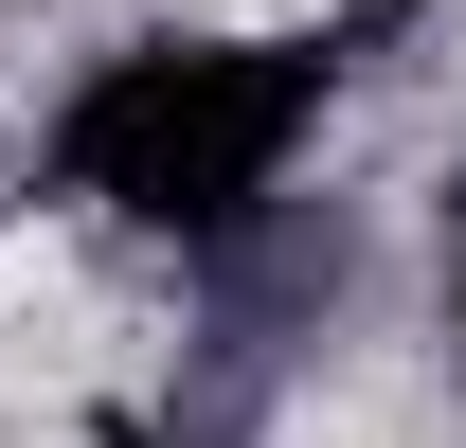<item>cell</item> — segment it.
I'll list each match as a JSON object with an SVG mask.
<instances>
[{"label":"cell","instance_id":"obj_1","mask_svg":"<svg viewBox=\"0 0 466 448\" xmlns=\"http://www.w3.org/2000/svg\"><path fill=\"white\" fill-rule=\"evenodd\" d=\"M323 90H341L323 36H126L55 108V179L144 216V233H251L269 179L305 162Z\"/></svg>","mask_w":466,"mask_h":448},{"label":"cell","instance_id":"obj_2","mask_svg":"<svg viewBox=\"0 0 466 448\" xmlns=\"http://www.w3.org/2000/svg\"><path fill=\"white\" fill-rule=\"evenodd\" d=\"M449 341H466V251H449Z\"/></svg>","mask_w":466,"mask_h":448}]
</instances>
